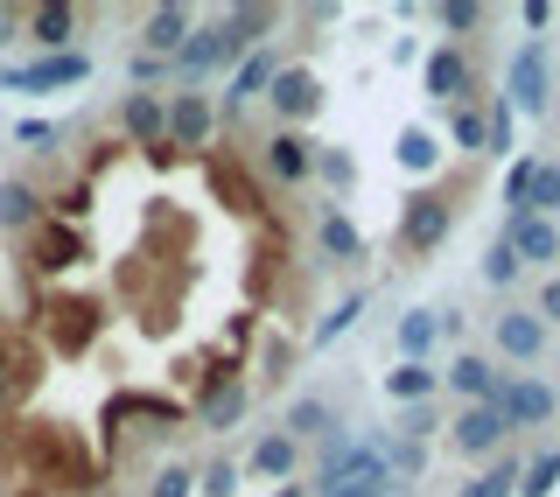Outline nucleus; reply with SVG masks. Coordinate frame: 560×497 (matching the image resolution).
Wrapping results in <instances>:
<instances>
[{
  "instance_id": "obj_5",
  "label": "nucleus",
  "mask_w": 560,
  "mask_h": 497,
  "mask_svg": "<svg viewBox=\"0 0 560 497\" xmlns=\"http://www.w3.org/2000/svg\"><path fill=\"white\" fill-rule=\"evenodd\" d=\"M420 92L434 105H469L477 99V70H469V57L455 43H442V49H428V63H420Z\"/></svg>"
},
{
  "instance_id": "obj_28",
  "label": "nucleus",
  "mask_w": 560,
  "mask_h": 497,
  "mask_svg": "<svg viewBox=\"0 0 560 497\" xmlns=\"http://www.w3.org/2000/svg\"><path fill=\"white\" fill-rule=\"evenodd\" d=\"M553 210H560V169L539 162L533 169V189H525V218H553Z\"/></svg>"
},
{
  "instance_id": "obj_47",
  "label": "nucleus",
  "mask_w": 560,
  "mask_h": 497,
  "mask_svg": "<svg viewBox=\"0 0 560 497\" xmlns=\"http://www.w3.org/2000/svg\"><path fill=\"white\" fill-rule=\"evenodd\" d=\"M273 497H302V490H294V484H280V490H273Z\"/></svg>"
},
{
  "instance_id": "obj_35",
  "label": "nucleus",
  "mask_w": 560,
  "mask_h": 497,
  "mask_svg": "<svg viewBox=\"0 0 560 497\" xmlns=\"http://www.w3.org/2000/svg\"><path fill=\"white\" fill-rule=\"evenodd\" d=\"M238 414H245V385H224V393H210V400H203V428H218V435L232 428Z\"/></svg>"
},
{
  "instance_id": "obj_25",
  "label": "nucleus",
  "mask_w": 560,
  "mask_h": 497,
  "mask_svg": "<svg viewBox=\"0 0 560 497\" xmlns=\"http://www.w3.org/2000/svg\"><path fill=\"white\" fill-rule=\"evenodd\" d=\"M315 239H323V253H329V259H358V253H364V239H358V224H350V218H343V210H329V218H323V224H315Z\"/></svg>"
},
{
  "instance_id": "obj_34",
  "label": "nucleus",
  "mask_w": 560,
  "mask_h": 497,
  "mask_svg": "<svg viewBox=\"0 0 560 497\" xmlns=\"http://www.w3.org/2000/svg\"><path fill=\"white\" fill-rule=\"evenodd\" d=\"M294 463H302V449H294L288 435H267V441L253 449V470H259V476H288Z\"/></svg>"
},
{
  "instance_id": "obj_38",
  "label": "nucleus",
  "mask_w": 560,
  "mask_h": 497,
  "mask_svg": "<svg viewBox=\"0 0 560 497\" xmlns=\"http://www.w3.org/2000/svg\"><path fill=\"white\" fill-rule=\"evenodd\" d=\"M525 274V266H518V253H512V245H490V253H483V280H490V288H512V280Z\"/></svg>"
},
{
  "instance_id": "obj_7",
  "label": "nucleus",
  "mask_w": 560,
  "mask_h": 497,
  "mask_svg": "<svg viewBox=\"0 0 560 497\" xmlns=\"http://www.w3.org/2000/svg\"><path fill=\"white\" fill-rule=\"evenodd\" d=\"M267 99H273V113L288 119V134H294V119H315V105H323V84H315L308 63H280L273 84H267Z\"/></svg>"
},
{
  "instance_id": "obj_41",
  "label": "nucleus",
  "mask_w": 560,
  "mask_h": 497,
  "mask_svg": "<svg viewBox=\"0 0 560 497\" xmlns=\"http://www.w3.org/2000/svg\"><path fill=\"white\" fill-rule=\"evenodd\" d=\"M434 435V414L428 406H407V414H399V441H428Z\"/></svg>"
},
{
  "instance_id": "obj_24",
  "label": "nucleus",
  "mask_w": 560,
  "mask_h": 497,
  "mask_svg": "<svg viewBox=\"0 0 560 497\" xmlns=\"http://www.w3.org/2000/svg\"><path fill=\"white\" fill-rule=\"evenodd\" d=\"M35 218H43V197H35L28 183H0V224H8V232H28Z\"/></svg>"
},
{
  "instance_id": "obj_8",
  "label": "nucleus",
  "mask_w": 560,
  "mask_h": 497,
  "mask_svg": "<svg viewBox=\"0 0 560 497\" xmlns=\"http://www.w3.org/2000/svg\"><path fill=\"white\" fill-rule=\"evenodd\" d=\"M203 169H210V189H218V197L232 204L238 218H259V210H267V189L245 175V162H238L232 148H224V154H203Z\"/></svg>"
},
{
  "instance_id": "obj_37",
  "label": "nucleus",
  "mask_w": 560,
  "mask_h": 497,
  "mask_svg": "<svg viewBox=\"0 0 560 497\" xmlns=\"http://www.w3.org/2000/svg\"><path fill=\"white\" fill-rule=\"evenodd\" d=\"M315 175H323L329 189H350V183H358V162H350L343 148H315Z\"/></svg>"
},
{
  "instance_id": "obj_14",
  "label": "nucleus",
  "mask_w": 560,
  "mask_h": 497,
  "mask_svg": "<svg viewBox=\"0 0 560 497\" xmlns=\"http://www.w3.org/2000/svg\"><path fill=\"white\" fill-rule=\"evenodd\" d=\"M119 127H127L140 148H162V140H168V105L154 92H133L127 105H119Z\"/></svg>"
},
{
  "instance_id": "obj_29",
  "label": "nucleus",
  "mask_w": 560,
  "mask_h": 497,
  "mask_svg": "<svg viewBox=\"0 0 560 497\" xmlns=\"http://www.w3.org/2000/svg\"><path fill=\"white\" fill-rule=\"evenodd\" d=\"M434 22H442L448 43H463V35L483 28V8H477V0H442V8H434Z\"/></svg>"
},
{
  "instance_id": "obj_43",
  "label": "nucleus",
  "mask_w": 560,
  "mask_h": 497,
  "mask_svg": "<svg viewBox=\"0 0 560 497\" xmlns=\"http://www.w3.org/2000/svg\"><path fill=\"white\" fill-rule=\"evenodd\" d=\"M288 365H294V344L273 336V344H267V379H288Z\"/></svg>"
},
{
  "instance_id": "obj_20",
  "label": "nucleus",
  "mask_w": 560,
  "mask_h": 497,
  "mask_svg": "<svg viewBox=\"0 0 560 497\" xmlns=\"http://www.w3.org/2000/svg\"><path fill=\"white\" fill-rule=\"evenodd\" d=\"M329 428H337V420H329V400H294L288 414H280V435H288L294 449L315 441V435H329Z\"/></svg>"
},
{
  "instance_id": "obj_31",
  "label": "nucleus",
  "mask_w": 560,
  "mask_h": 497,
  "mask_svg": "<svg viewBox=\"0 0 560 497\" xmlns=\"http://www.w3.org/2000/svg\"><path fill=\"white\" fill-rule=\"evenodd\" d=\"M399 162H407L413 175H428L434 162H442V140H434L428 127H407V134H399Z\"/></svg>"
},
{
  "instance_id": "obj_45",
  "label": "nucleus",
  "mask_w": 560,
  "mask_h": 497,
  "mask_svg": "<svg viewBox=\"0 0 560 497\" xmlns=\"http://www.w3.org/2000/svg\"><path fill=\"white\" fill-rule=\"evenodd\" d=\"M518 14H525V28H547V22H553V8H547V0H525Z\"/></svg>"
},
{
  "instance_id": "obj_13",
  "label": "nucleus",
  "mask_w": 560,
  "mask_h": 497,
  "mask_svg": "<svg viewBox=\"0 0 560 497\" xmlns=\"http://www.w3.org/2000/svg\"><path fill=\"white\" fill-rule=\"evenodd\" d=\"M448 385L469 406H490V400H498V385H504V371L490 365V358H477V350H455V358H448Z\"/></svg>"
},
{
  "instance_id": "obj_11",
  "label": "nucleus",
  "mask_w": 560,
  "mask_h": 497,
  "mask_svg": "<svg viewBox=\"0 0 560 497\" xmlns=\"http://www.w3.org/2000/svg\"><path fill=\"white\" fill-rule=\"evenodd\" d=\"M504 245L518 253V266H553L560 259V224L553 218H504Z\"/></svg>"
},
{
  "instance_id": "obj_42",
  "label": "nucleus",
  "mask_w": 560,
  "mask_h": 497,
  "mask_svg": "<svg viewBox=\"0 0 560 497\" xmlns=\"http://www.w3.org/2000/svg\"><path fill=\"white\" fill-rule=\"evenodd\" d=\"M189 490H197L189 470H162V476H154V497H189Z\"/></svg>"
},
{
  "instance_id": "obj_44",
  "label": "nucleus",
  "mask_w": 560,
  "mask_h": 497,
  "mask_svg": "<svg viewBox=\"0 0 560 497\" xmlns=\"http://www.w3.org/2000/svg\"><path fill=\"white\" fill-rule=\"evenodd\" d=\"M539 323H560V274H547V288H539Z\"/></svg>"
},
{
  "instance_id": "obj_3",
  "label": "nucleus",
  "mask_w": 560,
  "mask_h": 497,
  "mask_svg": "<svg viewBox=\"0 0 560 497\" xmlns=\"http://www.w3.org/2000/svg\"><path fill=\"white\" fill-rule=\"evenodd\" d=\"M547 92H553V70H547V43H525L512 49V63H504V105L512 113H547Z\"/></svg>"
},
{
  "instance_id": "obj_19",
  "label": "nucleus",
  "mask_w": 560,
  "mask_h": 497,
  "mask_svg": "<svg viewBox=\"0 0 560 497\" xmlns=\"http://www.w3.org/2000/svg\"><path fill=\"white\" fill-rule=\"evenodd\" d=\"M434 385H442V371H434V365H393V371H385V393H393V406H428Z\"/></svg>"
},
{
  "instance_id": "obj_46",
  "label": "nucleus",
  "mask_w": 560,
  "mask_h": 497,
  "mask_svg": "<svg viewBox=\"0 0 560 497\" xmlns=\"http://www.w3.org/2000/svg\"><path fill=\"white\" fill-rule=\"evenodd\" d=\"M8 406H14V400H8V379H0V414H8Z\"/></svg>"
},
{
  "instance_id": "obj_17",
  "label": "nucleus",
  "mask_w": 560,
  "mask_h": 497,
  "mask_svg": "<svg viewBox=\"0 0 560 497\" xmlns=\"http://www.w3.org/2000/svg\"><path fill=\"white\" fill-rule=\"evenodd\" d=\"M273 70H280V57H273V49H253V57H238V78H232V92H224V113L253 105V99L273 84Z\"/></svg>"
},
{
  "instance_id": "obj_30",
  "label": "nucleus",
  "mask_w": 560,
  "mask_h": 497,
  "mask_svg": "<svg viewBox=\"0 0 560 497\" xmlns=\"http://www.w3.org/2000/svg\"><path fill=\"white\" fill-rule=\"evenodd\" d=\"M553 484H560V449L533 455V463L518 470V497H553Z\"/></svg>"
},
{
  "instance_id": "obj_26",
  "label": "nucleus",
  "mask_w": 560,
  "mask_h": 497,
  "mask_svg": "<svg viewBox=\"0 0 560 497\" xmlns=\"http://www.w3.org/2000/svg\"><path fill=\"white\" fill-rule=\"evenodd\" d=\"M518 148V113H512V105H490V113H483V154H512Z\"/></svg>"
},
{
  "instance_id": "obj_9",
  "label": "nucleus",
  "mask_w": 560,
  "mask_h": 497,
  "mask_svg": "<svg viewBox=\"0 0 560 497\" xmlns=\"http://www.w3.org/2000/svg\"><path fill=\"white\" fill-rule=\"evenodd\" d=\"M210 134H218V105L203 92H175L168 99V148H210Z\"/></svg>"
},
{
  "instance_id": "obj_6",
  "label": "nucleus",
  "mask_w": 560,
  "mask_h": 497,
  "mask_svg": "<svg viewBox=\"0 0 560 497\" xmlns=\"http://www.w3.org/2000/svg\"><path fill=\"white\" fill-rule=\"evenodd\" d=\"M490 406H498V420H504V435H512V428H539V420H553V385L547 379H525V371H518V379H504L498 385V400H490Z\"/></svg>"
},
{
  "instance_id": "obj_36",
  "label": "nucleus",
  "mask_w": 560,
  "mask_h": 497,
  "mask_svg": "<svg viewBox=\"0 0 560 497\" xmlns=\"http://www.w3.org/2000/svg\"><path fill=\"white\" fill-rule=\"evenodd\" d=\"M533 154H518L512 162V175H504V218H525V189H533Z\"/></svg>"
},
{
  "instance_id": "obj_39",
  "label": "nucleus",
  "mask_w": 560,
  "mask_h": 497,
  "mask_svg": "<svg viewBox=\"0 0 560 497\" xmlns=\"http://www.w3.org/2000/svg\"><path fill=\"white\" fill-rule=\"evenodd\" d=\"M455 148L483 154V113H477V105H455Z\"/></svg>"
},
{
  "instance_id": "obj_15",
  "label": "nucleus",
  "mask_w": 560,
  "mask_h": 497,
  "mask_svg": "<svg viewBox=\"0 0 560 497\" xmlns=\"http://www.w3.org/2000/svg\"><path fill=\"white\" fill-rule=\"evenodd\" d=\"M267 175H280V183H302V175H315V140H302V134L280 127V134L267 140Z\"/></svg>"
},
{
  "instance_id": "obj_33",
  "label": "nucleus",
  "mask_w": 560,
  "mask_h": 497,
  "mask_svg": "<svg viewBox=\"0 0 560 497\" xmlns=\"http://www.w3.org/2000/svg\"><path fill=\"white\" fill-rule=\"evenodd\" d=\"M364 301H372V294H364V288H350V294L337 301V309H329L323 323H315V344H337V336H343V330H350V323L364 315Z\"/></svg>"
},
{
  "instance_id": "obj_40",
  "label": "nucleus",
  "mask_w": 560,
  "mask_h": 497,
  "mask_svg": "<svg viewBox=\"0 0 560 497\" xmlns=\"http://www.w3.org/2000/svg\"><path fill=\"white\" fill-rule=\"evenodd\" d=\"M197 490H203V497H232V490H238V463H210Z\"/></svg>"
},
{
  "instance_id": "obj_48",
  "label": "nucleus",
  "mask_w": 560,
  "mask_h": 497,
  "mask_svg": "<svg viewBox=\"0 0 560 497\" xmlns=\"http://www.w3.org/2000/svg\"><path fill=\"white\" fill-rule=\"evenodd\" d=\"M378 497H393V490H378Z\"/></svg>"
},
{
  "instance_id": "obj_10",
  "label": "nucleus",
  "mask_w": 560,
  "mask_h": 497,
  "mask_svg": "<svg viewBox=\"0 0 560 497\" xmlns=\"http://www.w3.org/2000/svg\"><path fill=\"white\" fill-rule=\"evenodd\" d=\"M490 344H498V358L533 365L539 350H547V323H539L533 309H504V315H498V330H490Z\"/></svg>"
},
{
  "instance_id": "obj_1",
  "label": "nucleus",
  "mask_w": 560,
  "mask_h": 497,
  "mask_svg": "<svg viewBox=\"0 0 560 497\" xmlns=\"http://www.w3.org/2000/svg\"><path fill=\"white\" fill-rule=\"evenodd\" d=\"M28 330H43V344H49V350L78 358V350L98 336V301H84V294H35Z\"/></svg>"
},
{
  "instance_id": "obj_4",
  "label": "nucleus",
  "mask_w": 560,
  "mask_h": 497,
  "mask_svg": "<svg viewBox=\"0 0 560 497\" xmlns=\"http://www.w3.org/2000/svg\"><path fill=\"white\" fill-rule=\"evenodd\" d=\"M84 259V239L70 232V224H57V218H35L28 232H22V266L28 274H70V266Z\"/></svg>"
},
{
  "instance_id": "obj_18",
  "label": "nucleus",
  "mask_w": 560,
  "mask_h": 497,
  "mask_svg": "<svg viewBox=\"0 0 560 497\" xmlns=\"http://www.w3.org/2000/svg\"><path fill=\"white\" fill-rule=\"evenodd\" d=\"M393 344H399V365H428V350L442 344V336H434V309H407L399 330H393Z\"/></svg>"
},
{
  "instance_id": "obj_12",
  "label": "nucleus",
  "mask_w": 560,
  "mask_h": 497,
  "mask_svg": "<svg viewBox=\"0 0 560 497\" xmlns=\"http://www.w3.org/2000/svg\"><path fill=\"white\" fill-rule=\"evenodd\" d=\"M448 441H455V455H490V449H504L498 406H463V414L448 420Z\"/></svg>"
},
{
  "instance_id": "obj_2",
  "label": "nucleus",
  "mask_w": 560,
  "mask_h": 497,
  "mask_svg": "<svg viewBox=\"0 0 560 497\" xmlns=\"http://www.w3.org/2000/svg\"><path fill=\"white\" fill-rule=\"evenodd\" d=\"M455 218H463V204H455V189H413L407 197V218H399V253H434Z\"/></svg>"
},
{
  "instance_id": "obj_16",
  "label": "nucleus",
  "mask_w": 560,
  "mask_h": 497,
  "mask_svg": "<svg viewBox=\"0 0 560 497\" xmlns=\"http://www.w3.org/2000/svg\"><path fill=\"white\" fill-rule=\"evenodd\" d=\"M238 49H232V35H224V22H210V28H197L189 35L183 49H175V63L189 70V78H197V70H218V63H232Z\"/></svg>"
},
{
  "instance_id": "obj_22",
  "label": "nucleus",
  "mask_w": 560,
  "mask_h": 497,
  "mask_svg": "<svg viewBox=\"0 0 560 497\" xmlns=\"http://www.w3.org/2000/svg\"><path fill=\"white\" fill-rule=\"evenodd\" d=\"M273 22H280L273 8H232V14H224V35H232L238 57H253V43H259V35H267Z\"/></svg>"
},
{
  "instance_id": "obj_23",
  "label": "nucleus",
  "mask_w": 560,
  "mask_h": 497,
  "mask_svg": "<svg viewBox=\"0 0 560 497\" xmlns=\"http://www.w3.org/2000/svg\"><path fill=\"white\" fill-rule=\"evenodd\" d=\"M183 35H189V8H154V14H148V57L183 49Z\"/></svg>"
},
{
  "instance_id": "obj_27",
  "label": "nucleus",
  "mask_w": 560,
  "mask_h": 497,
  "mask_svg": "<svg viewBox=\"0 0 560 497\" xmlns=\"http://www.w3.org/2000/svg\"><path fill=\"white\" fill-rule=\"evenodd\" d=\"M518 455H504V463H490L477 484H463V497H518Z\"/></svg>"
},
{
  "instance_id": "obj_32",
  "label": "nucleus",
  "mask_w": 560,
  "mask_h": 497,
  "mask_svg": "<svg viewBox=\"0 0 560 497\" xmlns=\"http://www.w3.org/2000/svg\"><path fill=\"white\" fill-rule=\"evenodd\" d=\"M28 28H35V43H43V49H57V43H70V28H78V8H35Z\"/></svg>"
},
{
  "instance_id": "obj_21",
  "label": "nucleus",
  "mask_w": 560,
  "mask_h": 497,
  "mask_svg": "<svg viewBox=\"0 0 560 497\" xmlns=\"http://www.w3.org/2000/svg\"><path fill=\"white\" fill-rule=\"evenodd\" d=\"M84 57H57V63H35V70H8V84H22V92H49V84H78L84 78Z\"/></svg>"
}]
</instances>
